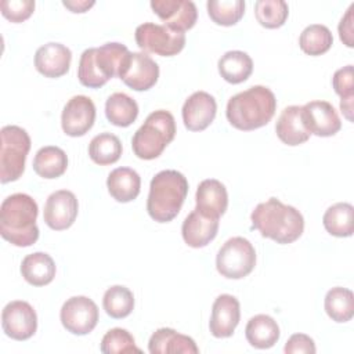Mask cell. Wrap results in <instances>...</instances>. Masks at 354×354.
Masks as SVG:
<instances>
[{"mask_svg": "<svg viewBox=\"0 0 354 354\" xmlns=\"http://www.w3.org/2000/svg\"><path fill=\"white\" fill-rule=\"evenodd\" d=\"M218 231V218L205 216L196 209L192 210L184 220L181 234L184 242L191 248H203L210 243Z\"/></svg>", "mask_w": 354, "mask_h": 354, "instance_id": "ffe728a7", "label": "cell"}, {"mask_svg": "<svg viewBox=\"0 0 354 354\" xmlns=\"http://www.w3.org/2000/svg\"><path fill=\"white\" fill-rule=\"evenodd\" d=\"M151 354H196L199 348L195 340L187 335H181L171 328H160L155 330L148 342Z\"/></svg>", "mask_w": 354, "mask_h": 354, "instance_id": "7402d4cb", "label": "cell"}, {"mask_svg": "<svg viewBox=\"0 0 354 354\" xmlns=\"http://www.w3.org/2000/svg\"><path fill=\"white\" fill-rule=\"evenodd\" d=\"M196 210L205 216L220 218L228 206V194L224 184L216 178H206L196 189Z\"/></svg>", "mask_w": 354, "mask_h": 354, "instance_id": "44dd1931", "label": "cell"}, {"mask_svg": "<svg viewBox=\"0 0 354 354\" xmlns=\"http://www.w3.org/2000/svg\"><path fill=\"white\" fill-rule=\"evenodd\" d=\"M37 203L28 194H12L0 206V234L10 243L26 248L39 239Z\"/></svg>", "mask_w": 354, "mask_h": 354, "instance_id": "7a4b0ae2", "label": "cell"}, {"mask_svg": "<svg viewBox=\"0 0 354 354\" xmlns=\"http://www.w3.org/2000/svg\"><path fill=\"white\" fill-rule=\"evenodd\" d=\"M102 306L109 317L115 319L126 318L134 308L133 292L123 285H113L105 290Z\"/></svg>", "mask_w": 354, "mask_h": 354, "instance_id": "836d02e7", "label": "cell"}, {"mask_svg": "<svg viewBox=\"0 0 354 354\" xmlns=\"http://www.w3.org/2000/svg\"><path fill=\"white\" fill-rule=\"evenodd\" d=\"M101 351L104 354H124V353H141L136 346L134 337L127 329L113 328L109 329L101 340Z\"/></svg>", "mask_w": 354, "mask_h": 354, "instance_id": "8d00e7d4", "label": "cell"}, {"mask_svg": "<svg viewBox=\"0 0 354 354\" xmlns=\"http://www.w3.org/2000/svg\"><path fill=\"white\" fill-rule=\"evenodd\" d=\"M0 10L4 18L14 24L26 21L35 11L33 0H3Z\"/></svg>", "mask_w": 354, "mask_h": 354, "instance_id": "74e56055", "label": "cell"}, {"mask_svg": "<svg viewBox=\"0 0 354 354\" xmlns=\"http://www.w3.org/2000/svg\"><path fill=\"white\" fill-rule=\"evenodd\" d=\"M62 4L71 10L72 12H86L88 8H91L95 1L94 0H66V1H62Z\"/></svg>", "mask_w": 354, "mask_h": 354, "instance_id": "b9f144b4", "label": "cell"}, {"mask_svg": "<svg viewBox=\"0 0 354 354\" xmlns=\"http://www.w3.org/2000/svg\"><path fill=\"white\" fill-rule=\"evenodd\" d=\"M254 15L261 26L277 29L286 22L289 7L283 0H259L254 3Z\"/></svg>", "mask_w": 354, "mask_h": 354, "instance_id": "e575fe53", "label": "cell"}, {"mask_svg": "<svg viewBox=\"0 0 354 354\" xmlns=\"http://www.w3.org/2000/svg\"><path fill=\"white\" fill-rule=\"evenodd\" d=\"M275 131L278 138L290 147L306 142L311 136L303 123L301 106L299 105L286 106L281 112L275 124Z\"/></svg>", "mask_w": 354, "mask_h": 354, "instance_id": "603a6c76", "label": "cell"}, {"mask_svg": "<svg viewBox=\"0 0 354 354\" xmlns=\"http://www.w3.org/2000/svg\"><path fill=\"white\" fill-rule=\"evenodd\" d=\"M333 44V36L330 30L321 24H313L304 28L299 37V46L303 53L317 57L322 55Z\"/></svg>", "mask_w": 354, "mask_h": 354, "instance_id": "d6a6232c", "label": "cell"}, {"mask_svg": "<svg viewBox=\"0 0 354 354\" xmlns=\"http://www.w3.org/2000/svg\"><path fill=\"white\" fill-rule=\"evenodd\" d=\"M279 326L277 321L266 314H257L249 319L245 328V336L250 346L264 350L272 347L279 339Z\"/></svg>", "mask_w": 354, "mask_h": 354, "instance_id": "484cf974", "label": "cell"}, {"mask_svg": "<svg viewBox=\"0 0 354 354\" xmlns=\"http://www.w3.org/2000/svg\"><path fill=\"white\" fill-rule=\"evenodd\" d=\"M95 105L86 95L72 97L64 106L61 115V126L66 136L82 137L94 124Z\"/></svg>", "mask_w": 354, "mask_h": 354, "instance_id": "4fadbf2b", "label": "cell"}, {"mask_svg": "<svg viewBox=\"0 0 354 354\" xmlns=\"http://www.w3.org/2000/svg\"><path fill=\"white\" fill-rule=\"evenodd\" d=\"M256 266V250L243 236H232L218 249L217 271L228 279H241L249 275Z\"/></svg>", "mask_w": 354, "mask_h": 354, "instance_id": "ba28073f", "label": "cell"}, {"mask_svg": "<svg viewBox=\"0 0 354 354\" xmlns=\"http://www.w3.org/2000/svg\"><path fill=\"white\" fill-rule=\"evenodd\" d=\"M217 66L221 77L231 84H239L245 82L253 72L252 58L239 50L227 51L218 59Z\"/></svg>", "mask_w": 354, "mask_h": 354, "instance_id": "83f0119b", "label": "cell"}, {"mask_svg": "<svg viewBox=\"0 0 354 354\" xmlns=\"http://www.w3.org/2000/svg\"><path fill=\"white\" fill-rule=\"evenodd\" d=\"M324 307L332 321L347 322L354 315V295L347 288L335 286L328 290Z\"/></svg>", "mask_w": 354, "mask_h": 354, "instance_id": "4dcf8cb0", "label": "cell"}, {"mask_svg": "<svg viewBox=\"0 0 354 354\" xmlns=\"http://www.w3.org/2000/svg\"><path fill=\"white\" fill-rule=\"evenodd\" d=\"M325 230L339 238L351 236L354 231V207L347 202H339L326 209L322 217Z\"/></svg>", "mask_w": 354, "mask_h": 354, "instance_id": "f1b7e54d", "label": "cell"}, {"mask_svg": "<svg viewBox=\"0 0 354 354\" xmlns=\"http://www.w3.org/2000/svg\"><path fill=\"white\" fill-rule=\"evenodd\" d=\"M105 116L118 127L130 126L138 116L137 102L126 93H113L105 102Z\"/></svg>", "mask_w": 354, "mask_h": 354, "instance_id": "f546056e", "label": "cell"}, {"mask_svg": "<svg viewBox=\"0 0 354 354\" xmlns=\"http://www.w3.org/2000/svg\"><path fill=\"white\" fill-rule=\"evenodd\" d=\"M207 14L210 19L221 26H232L245 14L243 0H209Z\"/></svg>", "mask_w": 354, "mask_h": 354, "instance_id": "d590c367", "label": "cell"}, {"mask_svg": "<svg viewBox=\"0 0 354 354\" xmlns=\"http://www.w3.org/2000/svg\"><path fill=\"white\" fill-rule=\"evenodd\" d=\"M59 318L68 332L79 336L87 335L98 322V307L86 296H73L62 304Z\"/></svg>", "mask_w": 354, "mask_h": 354, "instance_id": "8fae6325", "label": "cell"}, {"mask_svg": "<svg viewBox=\"0 0 354 354\" xmlns=\"http://www.w3.org/2000/svg\"><path fill=\"white\" fill-rule=\"evenodd\" d=\"M1 328L8 337L26 340L32 337L37 329L36 311L28 301H10L1 313Z\"/></svg>", "mask_w": 354, "mask_h": 354, "instance_id": "7c38bea8", "label": "cell"}, {"mask_svg": "<svg viewBox=\"0 0 354 354\" xmlns=\"http://www.w3.org/2000/svg\"><path fill=\"white\" fill-rule=\"evenodd\" d=\"M283 351L286 354H314L317 348L314 340L310 336L304 333H295L288 339Z\"/></svg>", "mask_w": 354, "mask_h": 354, "instance_id": "ab89813d", "label": "cell"}, {"mask_svg": "<svg viewBox=\"0 0 354 354\" xmlns=\"http://www.w3.org/2000/svg\"><path fill=\"white\" fill-rule=\"evenodd\" d=\"M241 319V307L232 295H220L216 297L209 321L210 333L214 337H230Z\"/></svg>", "mask_w": 354, "mask_h": 354, "instance_id": "ac0fdd59", "label": "cell"}, {"mask_svg": "<svg viewBox=\"0 0 354 354\" xmlns=\"http://www.w3.org/2000/svg\"><path fill=\"white\" fill-rule=\"evenodd\" d=\"M68 167V156L64 149L54 145L40 148L33 159V170L37 176L51 180L61 177Z\"/></svg>", "mask_w": 354, "mask_h": 354, "instance_id": "4316f807", "label": "cell"}, {"mask_svg": "<svg viewBox=\"0 0 354 354\" xmlns=\"http://www.w3.org/2000/svg\"><path fill=\"white\" fill-rule=\"evenodd\" d=\"M252 227L261 236L277 243L288 245L299 239L304 230L303 214L293 206L282 203L277 198H270L259 203L250 214Z\"/></svg>", "mask_w": 354, "mask_h": 354, "instance_id": "6da1fadb", "label": "cell"}, {"mask_svg": "<svg viewBox=\"0 0 354 354\" xmlns=\"http://www.w3.org/2000/svg\"><path fill=\"white\" fill-rule=\"evenodd\" d=\"M353 100H354V97L340 100V111L344 115V118L350 122L353 120Z\"/></svg>", "mask_w": 354, "mask_h": 354, "instance_id": "7bdbcfd3", "label": "cell"}, {"mask_svg": "<svg viewBox=\"0 0 354 354\" xmlns=\"http://www.w3.org/2000/svg\"><path fill=\"white\" fill-rule=\"evenodd\" d=\"M72 53L61 43H47L37 48L35 54V66L46 77H61L71 66Z\"/></svg>", "mask_w": 354, "mask_h": 354, "instance_id": "d6986e66", "label": "cell"}, {"mask_svg": "<svg viewBox=\"0 0 354 354\" xmlns=\"http://www.w3.org/2000/svg\"><path fill=\"white\" fill-rule=\"evenodd\" d=\"M301 119L310 134L318 137L335 136L340 127V118L328 101H310L301 106Z\"/></svg>", "mask_w": 354, "mask_h": 354, "instance_id": "5bb4252c", "label": "cell"}, {"mask_svg": "<svg viewBox=\"0 0 354 354\" xmlns=\"http://www.w3.org/2000/svg\"><path fill=\"white\" fill-rule=\"evenodd\" d=\"M136 43L142 51L160 57H173L184 48L185 33L167 25L145 22L136 29Z\"/></svg>", "mask_w": 354, "mask_h": 354, "instance_id": "9c48e42d", "label": "cell"}, {"mask_svg": "<svg viewBox=\"0 0 354 354\" xmlns=\"http://www.w3.org/2000/svg\"><path fill=\"white\" fill-rule=\"evenodd\" d=\"M118 76L130 88L147 91L158 82L159 66L148 54L129 51L120 64Z\"/></svg>", "mask_w": 354, "mask_h": 354, "instance_id": "30bf717a", "label": "cell"}, {"mask_svg": "<svg viewBox=\"0 0 354 354\" xmlns=\"http://www.w3.org/2000/svg\"><path fill=\"white\" fill-rule=\"evenodd\" d=\"M0 181L7 184L22 176L30 149V137L25 129L10 124L0 130Z\"/></svg>", "mask_w": 354, "mask_h": 354, "instance_id": "52a82bcc", "label": "cell"}, {"mask_svg": "<svg viewBox=\"0 0 354 354\" xmlns=\"http://www.w3.org/2000/svg\"><path fill=\"white\" fill-rule=\"evenodd\" d=\"M120 155L122 142L112 133H101L90 141L88 156L94 163L100 166H106L118 162Z\"/></svg>", "mask_w": 354, "mask_h": 354, "instance_id": "1f68e13d", "label": "cell"}, {"mask_svg": "<svg viewBox=\"0 0 354 354\" xmlns=\"http://www.w3.org/2000/svg\"><path fill=\"white\" fill-rule=\"evenodd\" d=\"M127 53L129 48L116 41L84 50L77 66L80 84L88 88L102 87L109 79L118 76L120 64Z\"/></svg>", "mask_w": 354, "mask_h": 354, "instance_id": "5b68a950", "label": "cell"}, {"mask_svg": "<svg viewBox=\"0 0 354 354\" xmlns=\"http://www.w3.org/2000/svg\"><path fill=\"white\" fill-rule=\"evenodd\" d=\"M21 274L28 283L33 286H44L55 277V263L50 254L35 252L24 257L21 263Z\"/></svg>", "mask_w": 354, "mask_h": 354, "instance_id": "d4e9b609", "label": "cell"}, {"mask_svg": "<svg viewBox=\"0 0 354 354\" xmlns=\"http://www.w3.org/2000/svg\"><path fill=\"white\" fill-rule=\"evenodd\" d=\"M188 194V181L177 170H162L151 180L147 210L158 223L171 221L181 210Z\"/></svg>", "mask_w": 354, "mask_h": 354, "instance_id": "277c9868", "label": "cell"}, {"mask_svg": "<svg viewBox=\"0 0 354 354\" xmlns=\"http://www.w3.org/2000/svg\"><path fill=\"white\" fill-rule=\"evenodd\" d=\"M77 210L79 203L75 194L68 189H59L47 198L43 218L51 230L62 231L75 223Z\"/></svg>", "mask_w": 354, "mask_h": 354, "instance_id": "9a60e30c", "label": "cell"}, {"mask_svg": "<svg viewBox=\"0 0 354 354\" xmlns=\"http://www.w3.org/2000/svg\"><path fill=\"white\" fill-rule=\"evenodd\" d=\"M106 187L108 192L115 201L127 203L138 196L141 178L138 173L130 167H118L109 173Z\"/></svg>", "mask_w": 354, "mask_h": 354, "instance_id": "cb8c5ba5", "label": "cell"}, {"mask_svg": "<svg viewBox=\"0 0 354 354\" xmlns=\"http://www.w3.org/2000/svg\"><path fill=\"white\" fill-rule=\"evenodd\" d=\"M275 111L277 100L274 93L264 86H252L228 100L225 116L235 129L250 131L266 126Z\"/></svg>", "mask_w": 354, "mask_h": 354, "instance_id": "3957f363", "label": "cell"}, {"mask_svg": "<svg viewBox=\"0 0 354 354\" xmlns=\"http://www.w3.org/2000/svg\"><path fill=\"white\" fill-rule=\"evenodd\" d=\"M332 86L342 100L354 97V75L353 65L337 69L332 77Z\"/></svg>", "mask_w": 354, "mask_h": 354, "instance_id": "f35d334b", "label": "cell"}, {"mask_svg": "<svg viewBox=\"0 0 354 354\" xmlns=\"http://www.w3.org/2000/svg\"><path fill=\"white\" fill-rule=\"evenodd\" d=\"M151 8L165 25L181 32L191 29L198 18L196 6L191 0H152Z\"/></svg>", "mask_w": 354, "mask_h": 354, "instance_id": "e0dca14e", "label": "cell"}, {"mask_svg": "<svg viewBox=\"0 0 354 354\" xmlns=\"http://www.w3.org/2000/svg\"><path fill=\"white\" fill-rule=\"evenodd\" d=\"M353 11H354V4H351L348 7L347 12L340 19L339 26H337L340 40L347 47H353L354 46V15H353Z\"/></svg>", "mask_w": 354, "mask_h": 354, "instance_id": "60d3db41", "label": "cell"}, {"mask_svg": "<svg viewBox=\"0 0 354 354\" xmlns=\"http://www.w3.org/2000/svg\"><path fill=\"white\" fill-rule=\"evenodd\" d=\"M216 112V100L206 91H195L191 94L181 109L184 126L189 131H202L207 129L214 120Z\"/></svg>", "mask_w": 354, "mask_h": 354, "instance_id": "2e32d148", "label": "cell"}, {"mask_svg": "<svg viewBox=\"0 0 354 354\" xmlns=\"http://www.w3.org/2000/svg\"><path fill=\"white\" fill-rule=\"evenodd\" d=\"M176 136L174 116L165 109L149 113L144 124L134 133L131 140L133 152L137 158L152 160L162 155L163 149Z\"/></svg>", "mask_w": 354, "mask_h": 354, "instance_id": "8992f818", "label": "cell"}]
</instances>
